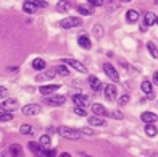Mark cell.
<instances>
[{
  "label": "cell",
  "instance_id": "6da1fadb",
  "mask_svg": "<svg viewBox=\"0 0 158 157\" xmlns=\"http://www.w3.org/2000/svg\"><path fill=\"white\" fill-rule=\"evenodd\" d=\"M56 133H58L61 138H66V139H79L81 138V131L79 130L71 128V126H64V125L56 128Z\"/></svg>",
  "mask_w": 158,
  "mask_h": 157
},
{
  "label": "cell",
  "instance_id": "7a4b0ae2",
  "mask_svg": "<svg viewBox=\"0 0 158 157\" xmlns=\"http://www.w3.org/2000/svg\"><path fill=\"white\" fill-rule=\"evenodd\" d=\"M103 71H105V75L108 76L113 83H118L119 81V75H118L116 68H114L111 63H103Z\"/></svg>",
  "mask_w": 158,
  "mask_h": 157
},
{
  "label": "cell",
  "instance_id": "3957f363",
  "mask_svg": "<svg viewBox=\"0 0 158 157\" xmlns=\"http://www.w3.org/2000/svg\"><path fill=\"white\" fill-rule=\"evenodd\" d=\"M81 24V20L76 18V16H66L64 20L60 21V26L64 28V29H69V28H77Z\"/></svg>",
  "mask_w": 158,
  "mask_h": 157
},
{
  "label": "cell",
  "instance_id": "277c9868",
  "mask_svg": "<svg viewBox=\"0 0 158 157\" xmlns=\"http://www.w3.org/2000/svg\"><path fill=\"white\" fill-rule=\"evenodd\" d=\"M0 109H2V112H13L18 109V101L16 99H5V101L2 102V105H0Z\"/></svg>",
  "mask_w": 158,
  "mask_h": 157
},
{
  "label": "cell",
  "instance_id": "5b68a950",
  "mask_svg": "<svg viewBox=\"0 0 158 157\" xmlns=\"http://www.w3.org/2000/svg\"><path fill=\"white\" fill-rule=\"evenodd\" d=\"M73 102L76 107H89L90 105V99L87 96H82V94H74L73 96Z\"/></svg>",
  "mask_w": 158,
  "mask_h": 157
},
{
  "label": "cell",
  "instance_id": "8992f818",
  "mask_svg": "<svg viewBox=\"0 0 158 157\" xmlns=\"http://www.w3.org/2000/svg\"><path fill=\"white\" fill-rule=\"evenodd\" d=\"M63 63H66V65L73 67L74 70H77V71H79V73H87V68H85L81 62H77V60H74V59H64V60H63Z\"/></svg>",
  "mask_w": 158,
  "mask_h": 157
},
{
  "label": "cell",
  "instance_id": "52a82bcc",
  "mask_svg": "<svg viewBox=\"0 0 158 157\" xmlns=\"http://www.w3.org/2000/svg\"><path fill=\"white\" fill-rule=\"evenodd\" d=\"M90 107H92V112H94L97 117H108L110 115V112L106 110V107L102 105V104H92Z\"/></svg>",
  "mask_w": 158,
  "mask_h": 157
},
{
  "label": "cell",
  "instance_id": "ba28073f",
  "mask_svg": "<svg viewBox=\"0 0 158 157\" xmlns=\"http://www.w3.org/2000/svg\"><path fill=\"white\" fill-rule=\"evenodd\" d=\"M21 110H23L24 115H37V113H40V105H35V104H27V105H24Z\"/></svg>",
  "mask_w": 158,
  "mask_h": 157
},
{
  "label": "cell",
  "instance_id": "9c48e42d",
  "mask_svg": "<svg viewBox=\"0 0 158 157\" xmlns=\"http://www.w3.org/2000/svg\"><path fill=\"white\" fill-rule=\"evenodd\" d=\"M142 91L147 94V99H155V94H153V89H152V83H150L148 80H143L142 84H140Z\"/></svg>",
  "mask_w": 158,
  "mask_h": 157
},
{
  "label": "cell",
  "instance_id": "30bf717a",
  "mask_svg": "<svg viewBox=\"0 0 158 157\" xmlns=\"http://www.w3.org/2000/svg\"><path fill=\"white\" fill-rule=\"evenodd\" d=\"M156 113H153V112H143L142 115H140V120L143 123H147V125H153L155 122H156Z\"/></svg>",
  "mask_w": 158,
  "mask_h": 157
},
{
  "label": "cell",
  "instance_id": "8fae6325",
  "mask_svg": "<svg viewBox=\"0 0 158 157\" xmlns=\"http://www.w3.org/2000/svg\"><path fill=\"white\" fill-rule=\"evenodd\" d=\"M66 102V97L64 96H52V97H45V104L50 105H63Z\"/></svg>",
  "mask_w": 158,
  "mask_h": 157
},
{
  "label": "cell",
  "instance_id": "7c38bea8",
  "mask_svg": "<svg viewBox=\"0 0 158 157\" xmlns=\"http://www.w3.org/2000/svg\"><path fill=\"white\" fill-rule=\"evenodd\" d=\"M58 89H60V84H47V86H40L39 92L44 94V96H47V94H53V92L58 91Z\"/></svg>",
  "mask_w": 158,
  "mask_h": 157
},
{
  "label": "cell",
  "instance_id": "4fadbf2b",
  "mask_svg": "<svg viewBox=\"0 0 158 157\" xmlns=\"http://www.w3.org/2000/svg\"><path fill=\"white\" fill-rule=\"evenodd\" d=\"M105 97L108 99V101H116V88L113 86V84H108V86H105Z\"/></svg>",
  "mask_w": 158,
  "mask_h": 157
},
{
  "label": "cell",
  "instance_id": "5bb4252c",
  "mask_svg": "<svg viewBox=\"0 0 158 157\" xmlns=\"http://www.w3.org/2000/svg\"><path fill=\"white\" fill-rule=\"evenodd\" d=\"M87 81H89V84H90V88H92V91H94V92H98L100 89L103 88L102 83H100V80H98L97 76H89Z\"/></svg>",
  "mask_w": 158,
  "mask_h": 157
},
{
  "label": "cell",
  "instance_id": "9a60e30c",
  "mask_svg": "<svg viewBox=\"0 0 158 157\" xmlns=\"http://www.w3.org/2000/svg\"><path fill=\"white\" fill-rule=\"evenodd\" d=\"M77 44L81 46L82 49H90L92 47V42H90L87 34H81V36H79V37H77Z\"/></svg>",
  "mask_w": 158,
  "mask_h": 157
},
{
  "label": "cell",
  "instance_id": "2e32d148",
  "mask_svg": "<svg viewBox=\"0 0 158 157\" xmlns=\"http://www.w3.org/2000/svg\"><path fill=\"white\" fill-rule=\"evenodd\" d=\"M10 154H11V157H24L23 147H21V144H18V142L10 146Z\"/></svg>",
  "mask_w": 158,
  "mask_h": 157
},
{
  "label": "cell",
  "instance_id": "e0dca14e",
  "mask_svg": "<svg viewBox=\"0 0 158 157\" xmlns=\"http://www.w3.org/2000/svg\"><path fill=\"white\" fill-rule=\"evenodd\" d=\"M23 10H24L26 13H29V15H32V13L37 11V7L34 5L32 0H27V2H24V3H23Z\"/></svg>",
  "mask_w": 158,
  "mask_h": 157
},
{
  "label": "cell",
  "instance_id": "ac0fdd59",
  "mask_svg": "<svg viewBox=\"0 0 158 157\" xmlns=\"http://www.w3.org/2000/svg\"><path fill=\"white\" fill-rule=\"evenodd\" d=\"M89 120V125L90 126H103L105 125V118H100V117H97V115H92L90 118H87Z\"/></svg>",
  "mask_w": 158,
  "mask_h": 157
},
{
  "label": "cell",
  "instance_id": "d6986e66",
  "mask_svg": "<svg viewBox=\"0 0 158 157\" xmlns=\"http://www.w3.org/2000/svg\"><path fill=\"white\" fill-rule=\"evenodd\" d=\"M143 23H145L147 26L155 24V23H156V15H155L153 11H147V13H145V20H143Z\"/></svg>",
  "mask_w": 158,
  "mask_h": 157
},
{
  "label": "cell",
  "instance_id": "ffe728a7",
  "mask_svg": "<svg viewBox=\"0 0 158 157\" xmlns=\"http://www.w3.org/2000/svg\"><path fill=\"white\" fill-rule=\"evenodd\" d=\"M126 20L129 21V23H135V21L139 20V13L135 10H127L126 11Z\"/></svg>",
  "mask_w": 158,
  "mask_h": 157
},
{
  "label": "cell",
  "instance_id": "44dd1931",
  "mask_svg": "<svg viewBox=\"0 0 158 157\" xmlns=\"http://www.w3.org/2000/svg\"><path fill=\"white\" fill-rule=\"evenodd\" d=\"M32 68L34 70H45V60L44 59H34L32 60Z\"/></svg>",
  "mask_w": 158,
  "mask_h": 157
},
{
  "label": "cell",
  "instance_id": "7402d4cb",
  "mask_svg": "<svg viewBox=\"0 0 158 157\" xmlns=\"http://www.w3.org/2000/svg\"><path fill=\"white\" fill-rule=\"evenodd\" d=\"M56 75V71L55 70H50V71H47V73L45 75H37V76H35V81H45V80H48V78H53Z\"/></svg>",
  "mask_w": 158,
  "mask_h": 157
},
{
  "label": "cell",
  "instance_id": "603a6c76",
  "mask_svg": "<svg viewBox=\"0 0 158 157\" xmlns=\"http://www.w3.org/2000/svg\"><path fill=\"white\" fill-rule=\"evenodd\" d=\"M37 157H56V152H55V149H44L42 147V151L37 152Z\"/></svg>",
  "mask_w": 158,
  "mask_h": 157
},
{
  "label": "cell",
  "instance_id": "cb8c5ba5",
  "mask_svg": "<svg viewBox=\"0 0 158 157\" xmlns=\"http://www.w3.org/2000/svg\"><path fill=\"white\" fill-rule=\"evenodd\" d=\"M147 49H148V52H150V55H152L153 59H158V49H156V46L153 44L152 41L147 42Z\"/></svg>",
  "mask_w": 158,
  "mask_h": 157
},
{
  "label": "cell",
  "instance_id": "d4e9b609",
  "mask_svg": "<svg viewBox=\"0 0 158 157\" xmlns=\"http://www.w3.org/2000/svg\"><path fill=\"white\" fill-rule=\"evenodd\" d=\"M19 131L23 133V134H34V126L24 123V125H21V126H19Z\"/></svg>",
  "mask_w": 158,
  "mask_h": 157
},
{
  "label": "cell",
  "instance_id": "484cf974",
  "mask_svg": "<svg viewBox=\"0 0 158 157\" xmlns=\"http://www.w3.org/2000/svg\"><path fill=\"white\" fill-rule=\"evenodd\" d=\"M27 147H29V151L34 152V154H37V152L42 151V146L39 144V142H35V141H31L29 144H27Z\"/></svg>",
  "mask_w": 158,
  "mask_h": 157
},
{
  "label": "cell",
  "instance_id": "4316f807",
  "mask_svg": "<svg viewBox=\"0 0 158 157\" xmlns=\"http://www.w3.org/2000/svg\"><path fill=\"white\" fill-rule=\"evenodd\" d=\"M145 133H147V136L153 138V136L158 134V130H156V126H153V125H147L145 126Z\"/></svg>",
  "mask_w": 158,
  "mask_h": 157
},
{
  "label": "cell",
  "instance_id": "83f0119b",
  "mask_svg": "<svg viewBox=\"0 0 158 157\" xmlns=\"http://www.w3.org/2000/svg\"><path fill=\"white\" fill-rule=\"evenodd\" d=\"M55 71H56L58 75H61V76H68V75H69L68 67H64V65H56V67H55Z\"/></svg>",
  "mask_w": 158,
  "mask_h": 157
},
{
  "label": "cell",
  "instance_id": "f1b7e54d",
  "mask_svg": "<svg viewBox=\"0 0 158 157\" xmlns=\"http://www.w3.org/2000/svg\"><path fill=\"white\" fill-rule=\"evenodd\" d=\"M39 144L44 147V149H47L50 146V136H48V134H42L40 139H39Z\"/></svg>",
  "mask_w": 158,
  "mask_h": 157
},
{
  "label": "cell",
  "instance_id": "f546056e",
  "mask_svg": "<svg viewBox=\"0 0 158 157\" xmlns=\"http://www.w3.org/2000/svg\"><path fill=\"white\" fill-rule=\"evenodd\" d=\"M11 118H13V115L10 112H2L0 110V122H10Z\"/></svg>",
  "mask_w": 158,
  "mask_h": 157
},
{
  "label": "cell",
  "instance_id": "4dcf8cb0",
  "mask_svg": "<svg viewBox=\"0 0 158 157\" xmlns=\"http://www.w3.org/2000/svg\"><path fill=\"white\" fill-rule=\"evenodd\" d=\"M77 11L81 13V15H85V16L92 15V10H90V8H87V7H84V5H79V7H77Z\"/></svg>",
  "mask_w": 158,
  "mask_h": 157
},
{
  "label": "cell",
  "instance_id": "1f68e13d",
  "mask_svg": "<svg viewBox=\"0 0 158 157\" xmlns=\"http://www.w3.org/2000/svg\"><path fill=\"white\" fill-rule=\"evenodd\" d=\"M116 101H118V104H119V105H124V104H127L129 101H131V97H129V94H123L121 97H118Z\"/></svg>",
  "mask_w": 158,
  "mask_h": 157
},
{
  "label": "cell",
  "instance_id": "d6a6232c",
  "mask_svg": "<svg viewBox=\"0 0 158 157\" xmlns=\"http://www.w3.org/2000/svg\"><path fill=\"white\" fill-rule=\"evenodd\" d=\"M87 3L94 8V7H103L105 5V0H87Z\"/></svg>",
  "mask_w": 158,
  "mask_h": 157
},
{
  "label": "cell",
  "instance_id": "836d02e7",
  "mask_svg": "<svg viewBox=\"0 0 158 157\" xmlns=\"http://www.w3.org/2000/svg\"><path fill=\"white\" fill-rule=\"evenodd\" d=\"M74 113L79 117H85L87 115V110H85L84 107H74Z\"/></svg>",
  "mask_w": 158,
  "mask_h": 157
},
{
  "label": "cell",
  "instance_id": "e575fe53",
  "mask_svg": "<svg viewBox=\"0 0 158 157\" xmlns=\"http://www.w3.org/2000/svg\"><path fill=\"white\" fill-rule=\"evenodd\" d=\"M56 8H58L60 11H68L69 10V5L66 2H58V5H56Z\"/></svg>",
  "mask_w": 158,
  "mask_h": 157
},
{
  "label": "cell",
  "instance_id": "d590c367",
  "mask_svg": "<svg viewBox=\"0 0 158 157\" xmlns=\"http://www.w3.org/2000/svg\"><path fill=\"white\" fill-rule=\"evenodd\" d=\"M110 117H113V118H116V120H121V118H123V112L113 110V112H110Z\"/></svg>",
  "mask_w": 158,
  "mask_h": 157
},
{
  "label": "cell",
  "instance_id": "8d00e7d4",
  "mask_svg": "<svg viewBox=\"0 0 158 157\" xmlns=\"http://www.w3.org/2000/svg\"><path fill=\"white\" fill-rule=\"evenodd\" d=\"M81 133H84V134H87V136H90V134H94V130H90L89 126H84V128H81Z\"/></svg>",
  "mask_w": 158,
  "mask_h": 157
},
{
  "label": "cell",
  "instance_id": "74e56055",
  "mask_svg": "<svg viewBox=\"0 0 158 157\" xmlns=\"http://www.w3.org/2000/svg\"><path fill=\"white\" fill-rule=\"evenodd\" d=\"M32 2H34V5L37 7V8H39V7H42V8L47 7V2H44V0H32Z\"/></svg>",
  "mask_w": 158,
  "mask_h": 157
},
{
  "label": "cell",
  "instance_id": "f35d334b",
  "mask_svg": "<svg viewBox=\"0 0 158 157\" xmlns=\"http://www.w3.org/2000/svg\"><path fill=\"white\" fill-rule=\"evenodd\" d=\"M6 94H8V89H6L5 86H0V99L6 97Z\"/></svg>",
  "mask_w": 158,
  "mask_h": 157
},
{
  "label": "cell",
  "instance_id": "ab89813d",
  "mask_svg": "<svg viewBox=\"0 0 158 157\" xmlns=\"http://www.w3.org/2000/svg\"><path fill=\"white\" fill-rule=\"evenodd\" d=\"M94 31H95V34H97V37H100V36H102V26L95 24V26H94Z\"/></svg>",
  "mask_w": 158,
  "mask_h": 157
},
{
  "label": "cell",
  "instance_id": "60d3db41",
  "mask_svg": "<svg viewBox=\"0 0 158 157\" xmlns=\"http://www.w3.org/2000/svg\"><path fill=\"white\" fill-rule=\"evenodd\" d=\"M153 84H156V86H158V71H155V73H153Z\"/></svg>",
  "mask_w": 158,
  "mask_h": 157
},
{
  "label": "cell",
  "instance_id": "b9f144b4",
  "mask_svg": "<svg viewBox=\"0 0 158 157\" xmlns=\"http://www.w3.org/2000/svg\"><path fill=\"white\" fill-rule=\"evenodd\" d=\"M58 157H71V154H69V152H63V154H60Z\"/></svg>",
  "mask_w": 158,
  "mask_h": 157
},
{
  "label": "cell",
  "instance_id": "7bdbcfd3",
  "mask_svg": "<svg viewBox=\"0 0 158 157\" xmlns=\"http://www.w3.org/2000/svg\"><path fill=\"white\" fill-rule=\"evenodd\" d=\"M0 157H6V154H3V152H2V154H0Z\"/></svg>",
  "mask_w": 158,
  "mask_h": 157
},
{
  "label": "cell",
  "instance_id": "ee69618b",
  "mask_svg": "<svg viewBox=\"0 0 158 157\" xmlns=\"http://www.w3.org/2000/svg\"><path fill=\"white\" fill-rule=\"evenodd\" d=\"M156 24H158V16H156Z\"/></svg>",
  "mask_w": 158,
  "mask_h": 157
},
{
  "label": "cell",
  "instance_id": "f6af8a7d",
  "mask_svg": "<svg viewBox=\"0 0 158 157\" xmlns=\"http://www.w3.org/2000/svg\"><path fill=\"white\" fill-rule=\"evenodd\" d=\"M87 157H89V155H87Z\"/></svg>",
  "mask_w": 158,
  "mask_h": 157
}]
</instances>
